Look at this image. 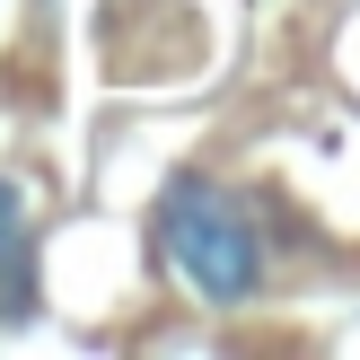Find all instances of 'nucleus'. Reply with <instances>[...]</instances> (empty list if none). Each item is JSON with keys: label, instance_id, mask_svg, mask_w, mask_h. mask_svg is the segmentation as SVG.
<instances>
[{"label": "nucleus", "instance_id": "1", "mask_svg": "<svg viewBox=\"0 0 360 360\" xmlns=\"http://www.w3.org/2000/svg\"><path fill=\"white\" fill-rule=\"evenodd\" d=\"M150 238L158 255L185 273V290L202 299V308H246V299H264V273H273V238H264V211L255 193L220 185V176L185 167L158 185V211H150Z\"/></svg>", "mask_w": 360, "mask_h": 360}, {"label": "nucleus", "instance_id": "2", "mask_svg": "<svg viewBox=\"0 0 360 360\" xmlns=\"http://www.w3.org/2000/svg\"><path fill=\"white\" fill-rule=\"evenodd\" d=\"M44 308V281H35V229L18 185H0V326H27Z\"/></svg>", "mask_w": 360, "mask_h": 360}]
</instances>
